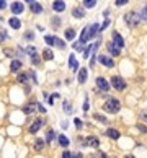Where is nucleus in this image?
I'll return each mask as SVG.
<instances>
[{"mask_svg": "<svg viewBox=\"0 0 147 158\" xmlns=\"http://www.w3.org/2000/svg\"><path fill=\"white\" fill-rule=\"evenodd\" d=\"M103 109L106 112H110V114H114V112H118L121 109V103L116 98H108V101H105L103 104Z\"/></svg>", "mask_w": 147, "mask_h": 158, "instance_id": "1", "label": "nucleus"}, {"mask_svg": "<svg viewBox=\"0 0 147 158\" xmlns=\"http://www.w3.org/2000/svg\"><path fill=\"white\" fill-rule=\"evenodd\" d=\"M124 21H126V25H128V26L134 28L136 25L141 23V16H139V13H136V12H129V13H126V15H124Z\"/></svg>", "mask_w": 147, "mask_h": 158, "instance_id": "2", "label": "nucleus"}, {"mask_svg": "<svg viewBox=\"0 0 147 158\" xmlns=\"http://www.w3.org/2000/svg\"><path fill=\"white\" fill-rule=\"evenodd\" d=\"M111 87H113L114 90H118V91H122V90L126 88L124 78H121V77H118V75H114V77L111 78Z\"/></svg>", "mask_w": 147, "mask_h": 158, "instance_id": "3", "label": "nucleus"}, {"mask_svg": "<svg viewBox=\"0 0 147 158\" xmlns=\"http://www.w3.org/2000/svg\"><path fill=\"white\" fill-rule=\"evenodd\" d=\"M97 87H98V90H101V91L110 90V83H108V80L105 77H98L97 78Z\"/></svg>", "mask_w": 147, "mask_h": 158, "instance_id": "4", "label": "nucleus"}, {"mask_svg": "<svg viewBox=\"0 0 147 158\" xmlns=\"http://www.w3.org/2000/svg\"><path fill=\"white\" fill-rule=\"evenodd\" d=\"M52 10H54L56 13L65 12V2L64 0H54V2H52Z\"/></svg>", "mask_w": 147, "mask_h": 158, "instance_id": "5", "label": "nucleus"}, {"mask_svg": "<svg viewBox=\"0 0 147 158\" xmlns=\"http://www.w3.org/2000/svg\"><path fill=\"white\" fill-rule=\"evenodd\" d=\"M43 126H44V121H43V119H36V121H33V124L30 126L28 132H30V134H36V132H38V130H39Z\"/></svg>", "mask_w": 147, "mask_h": 158, "instance_id": "6", "label": "nucleus"}, {"mask_svg": "<svg viewBox=\"0 0 147 158\" xmlns=\"http://www.w3.org/2000/svg\"><path fill=\"white\" fill-rule=\"evenodd\" d=\"M87 77H88V72H87V68H79V72H77V82H79L80 85H83L87 82Z\"/></svg>", "mask_w": 147, "mask_h": 158, "instance_id": "7", "label": "nucleus"}, {"mask_svg": "<svg viewBox=\"0 0 147 158\" xmlns=\"http://www.w3.org/2000/svg\"><path fill=\"white\" fill-rule=\"evenodd\" d=\"M10 10H12L13 15H20V13H23L24 7H23L22 2H13L12 5H10Z\"/></svg>", "mask_w": 147, "mask_h": 158, "instance_id": "8", "label": "nucleus"}, {"mask_svg": "<svg viewBox=\"0 0 147 158\" xmlns=\"http://www.w3.org/2000/svg\"><path fill=\"white\" fill-rule=\"evenodd\" d=\"M98 62H100L101 65H105V67H108V68H111L114 65V62H113V59H110L108 56H98Z\"/></svg>", "mask_w": 147, "mask_h": 158, "instance_id": "9", "label": "nucleus"}, {"mask_svg": "<svg viewBox=\"0 0 147 158\" xmlns=\"http://www.w3.org/2000/svg\"><path fill=\"white\" fill-rule=\"evenodd\" d=\"M85 143L88 147H92V148H98V147H100V140H98L95 135H88L85 139Z\"/></svg>", "mask_w": 147, "mask_h": 158, "instance_id": "10", "label": "nucleus"}, {"mask_svg": "<svg viewBox=\"0 0 147 158\" xmlns=\"http://www.w3.org/2000/svg\"><path fill=\"white\" fill-rule=\"evenodd\" d=\"M36 106H38V103H36V101H30V103H28V104L23 108V112H24L26 116L33 114V112L36 111Z\"/></svg>", "mask_w": 147, "mask_h": 158, "instance_id": "11", "label": "nucleus"}, {"mask_svg": "<svg viewBox=\"0 0 147 158\" xmlns=\"http://www.w3.org/2000/svg\"><path fill=\"white\" fill-rule=\"evenodd\" d=\"M113 44H114V46H118L120 49H121V47H124V39H122V36L118 31L113 33Z\"/></svg>", "mask_w": 147, "mask_h": 158, "instance_id": "12", "label": "nucleus"}, {"mask_svg": "<svg viewBox=\"0 0 147 158\" xmlns=\"http://www.w3.org/2000/svg\"><path fill=\"white\" fill-rule=\"evenodd\" d=\"M98 31H100V26L97 25V23H92V25H88V41L93 39V37L98 34Z\"/></svg>", "mask_w": 147, "mask_h": 158, "instance_id": "13", "label": "nucleus"}, {"mask_svg": "<svg viewBox=\"0 0 147 158\" xmlns=\"http://www.w3.org/2000/svg\"><path fill=\"white\" fill-rule=\"evenodd\" d=\"M22 67H23V62H22V60H18V59H13L12 64H10V70H12L13 73L20 72V70H22Z\"/></svg>", "mask_w": 147, "mask_h": 158, "instance_id": "14", "label": "nucleus"}, {"mask_svg": "<svg viewBox=\"0 0 147 158\" xmlns=\"http://www.w3.org/2000/svg\"><path fill=\"white\" fill-rule=\"evenodd\" d=\"M28 80H30V72H22V73H18V77H16V82L22 85H26Z\"/></svg>", "mask_w": 147, "mask_h": 158, "instance_id": "15", "label": "nucleus"}, {"mask_svg": "<svg viewBox=\"0 0 147 158\" xmlns=\"http://www.w3.org/2000/svg\"><path fill=\"white\" fill-rule=\"evenodd\" d=\"M56 139H57V134H56V130H54V129H49L48 134H46V143H48V145H51V143L54 142Z\"/></svg>", "mask_w": 147, "mask_h": 158, "instance_id": "16", "label": "nucleus"}, {"mask_svg": "<svg viewBox=\"0 0 147 158\" xmlns=\"http://www.w3.org/2000/svg\"><path fill=\"white\" fill-rule=\"evenodd\" d=\"M57 142L62 148H67V147L71 145V140H69L67 135H57Z\"/></svg>", "mask_w": 147, "mask_h": 158, "instance_id": "17", "label": "nucleus"}, {"mask_svg": "<svg viewBox=\"0 0 147 158\" xmlns=\"http://www.w3.org/2000/svg\"><path fill=\"white\" fill-rule=\"evenodd\" d=\"M106 47H108V51H110L111 56H120V54H121V49H120L118 46H114L113 43H108Z\"/></svg>", "mask_w": 147, "mask_h": 158, "instance_id": "18", "label": "nucleus"}, {"mask_svg": "<svg viewBox=\"0 0 147 158\" xmlns=\"http://www.w3.org/2000/svg\"><path fill=\"white\" fill-rule=\"evenodd\" d=\"M8 25H10V28H13V29H20V28H22V21H20L18 18H15V16H12V18L8 20Z\"/></svg>", "mask_w": 147, "mask_h": 158, "instance_id": "19", "label": "nucleus"}, {"mask_svg": "<svg viewBox=\"0 0 147 158\" xmlns=\"http://www.w3.org/2000/svg\"><path fill=\"white\" fill-rule=\"evenodd\" d=\"M69 67H71L74 72H79V62L75 60V56H74V54L69 56Z\"/></svg>", "mask_w": 147, "mask_h": 158, "instance_id": "20", "label": "nucleus"}, {"mask_svg": "<svg viewBox=\"0 0 147 158\" xmlns=\"http://www.w3.org/2000/svg\"><path fill=\"white\" fill-rule=\"evenodd\" d=\"M106 135L110 137V139H113V140H118L121 137V132H120V130H116V129H108L106 130Z\"/></svg>", "mask_w": 147, "mask_h": 158, "instance_id": "21", "label": "nucleus"}, {"mask_svg": "<svg viewBox=\"0 0 147 158\" xmlns=\"http://www.w3.org/2000/svg\"><path fill=\"white\" fill-rule=\"evenodd\" d=\"M72 16L74 18H83V16H85V12H83V8H80V7H75V8H72Z\"/></svg>", "mask_w": 147, "mask_h": 158, "instance_id": "22", "label": "nucleus"}, {"mask_svg": "<svg viewBox=\"0 0 147 158\" xmlns=\"http://www.w3.org/2000/svg\"><path fill=\"white\" fill-rule=\"evenodd\" d=\"M30 10L33 13H41V12H43V5L38 3V2H33V3H30Z\"/></svg>", "mask_w": 147, "mask_h": 158, "instance_id": "23", "label": "nucleus"}, {"mask_svg": "<svg viewBox=\"0 0 147 158\" xmlns=\"http://www.w3.org/2000/svg\"><path fill=\"white\" fill-rule=\"evenodd\" d=\"M75 29H74V28H67V29H65V31H64V37H65V39H67V41H72L74 39V37H75Z\"/></svg>", "mask_w": 147, "mask_h": 158, "instance_id": "24", "label": "nucleus"}, {"mask_svg": "<svg viewBox=\"0 0 147 158\" xmlns=\"http://www.w3.org/2000/svg\"><path fill=\"white\" fill-rule=\"evenodd\" d=\"M43 59L44 60H52L54 59V52H52L51 49H44L43 51Z\"/></svg>", "mask_w": 147, "mask_h": 158, "instance_id": "25", "label": "nucleus"}, {"mask_svg": "<svg viewBox=\"0 0 147 158\" xmlns=\"http://www.w3.org/2000/svg\"><path fill=\"white\" fill-rule=\"evenodd\" d=\"M44 143H46V142H44L43 139H36V140H34V150L41 152V150L44 148Z\"/></svg>", "mask_w": 147, "mask_h": 158, "instance_id": "26", "label": "nucleus"}, {"mask_svg": "<svg viewBox=\"0 0 147 158\" xmlns=\"http://www.w3.org/2000/svg\"><path fill=\"white\" fill-rule=\"evenodd\" d=\"M44 41H46V44L49 47H54V43H56V36H51V34H48V36H44Z\"/></svg>", "mask_w": 147, "mask_h": 158, "instance_id": "27", "label": "nucleus"}, {"mask_svg": "<svg viewBox=\"0 0 147 158\" xmlns=\"http://www.w3.org/2000/svg\"><path fill=\"white\" fill-rule=\"evenodd\" d=\"M54 46L57 47V49H65V41H62L61 37L56 36V43H54Z\"/></svg>", "mask_w": 147, "mask_h": 158, "instance_id": "28", "label": "nucleus"}, {"mask_svg": "<svg viewBox=\"0 0 147 158\" xmlns=\"http://www.w3.org/2000/svg\"><path fill=\"white\" fill-rule=\"evenodd\" d=\"M95 5H97V0H85V2H83V7H85V8H93Z\"/></svg>", "mask_w": 147, "mask_h": 158, "instance_id": "29", "label": "nucleus"}, {"mask_svg": "<svg viewBox=\"0 0 147 158\" xmlns=\"http://www.w3.org/2000/svg\"><path fill=\"white\" fill-rule=\"evenodd\" d=\"M26 54H28V56H34V54H38V51H36V47H34V46H28L26 47Z\"/></svg>", "mask_w": 147, "mask_h": 158, "instance_id": "30", "label": "nucleus"}, {"mask_svg": "<svg viewBox=\"0 0 147 158\" xmlns=\"http://www.w3.org/2000/svg\"><path fill=\"white\" fill-rule=\"evenodd\" d=\"M93 119H97L98 122H103V124H106V122H108V119L105 118V116H101V114H93Z\"/></svg>", "mask_w": 147, "mask_h": 158, "instance_id": "31", "label": "nucleus"}, {"mask_svg": "<svg viewBox=\"0 0 147 158\" xmlns=\"http://www.w3.org/2000/svg\"><path fill=\"white\" fill-rule=\"evenodd\" d=\"M72 47H74L75 51H82V49H83V43H82V41H75V43L72 44Z\"/></svg>", "mask_w": 147, "mask_h": 158, "instance_id": "32", "label": "nucleus"}, {"mask_svg": "<svg viewBox=\"0 0 147 158\" xmlns=\"http://www.w3.org/2000/svg\"><path fill=\"white\" fill-rule=\"evenodd\" d=\"M62 109H64L65 112H69V114L72 112V106L69 104V101H64V103H62Z\"/></svg>", "mask_w": 147, "mask_h": 158, "instance_id": "33", "label": "nucleus"}, {"mask_svg": "<svg viewBox=\"0 0 147 158\" xmlns=\"http://www.w3.org/2000/svg\"><path fill=\"white\" fill-rule=\"evenodd\" d=\"M31 62H33V65H39V64H41L39 54H34V56H31Z\"/></svg>", "mask_w": 147, "mask_h": 158, "instance_id": "34", "label": "nucleus"}, {"mask_svg": "<svg viewBox=\"0 0 147 158\" xmlns=\"http://www.w3.org/2000/svg\"><path fill=\"white\" fill-rule=\"evenodd\" d=\"M52 26H54V29H57L59 26H61V18H59V16H54V18H52Z\"/></svg>", "mask_w": 147, "mask_h": 158, "instance_id": "35", "label": "nucleus"}, {"mask_svg": "<svg viewBox=\"0 0 147 158\" xmlns=\"http://www.w3.org/2000/svg\"><path fill=\"white\" fill-rule=\"evenodd\" d=\"M93 47H95V44H93V46L85 47V51H83V57H85V59H88V56H90V51H93Z\"/></svg>", "mask_w": 147, "mask_h": 158, "instance_id": "36", "label": "nucleus"}, {"mask_svg": "<svg viewBox=\"0 0 147 158\" xmlns=\"http://www.w3.org/2000/svg\"><path fill=\"white\" fill-rule=\"evenodd\" d=\"M74 124H75L77 129H82V127H83V121H82V119H79V118H75V119H74Z\"/></svg>", "mask_w": 147, "mask_h": 158, "instance_id": "37", "label": "nucleus"}, {"mask_svg": "<svg viewBox=\"0 0 147 158\" xmlns=\"http://www.w3.org/2000/svg\"><path fill=\"white\" fill-rule=\"evenodd\" d=\"M61 158H72V152H71V150H67V148H64V152H62Z\"/></svg>", "mask_w": 147, "mask_h": 158, "instance_id": "38", "label": "nucleus"}, {"mask_svg": "<svg viewBox=\"0 0 147 158\" xmlns=\"http://www.w3.org/2000/svg\"><path fill=\"white\" fill-rule=\"evenodd\" d=\"M24 39L33 41V39H34V33H33V31H26V33H24Z\"/></svg>", "mask_w": 147, "mask_h": 158, "instance_id": "39", "label": "nucleus"}, {"mask_svg": "<svg viewBox=\"0 0 147 158\" xmlns=\"http://www.w3.org/2000/svg\"><path fill=\"white\" fill-rule=\"evenodd\" d=\"M136 127H137V130H139V132H142V134H147V127H146L144 124H137Z\"/></svg>", "mask_w": 147, "mask_h": 158, "instance_id": "40", "label": "nucleus"}, {"mask_svg": "<svg viewBox=\"0 0 147 158\" xmlns=\"http://www.w3.org/2000/svg\"><path fill=\"white\" fill-rule=\"evenodd\" d=\"M90 109V104H88V96H85V103H83V111H88Z\"/></svg>", "mask_w": 147, "mask_h": 158, "instance_id": "41", "label": "nucleus"}, {"mask_svg": "<svg viewBox=\"0 0 147 158\" xmlns=\"http://www.w3.org/2000/svg\"><path fill=\"white\" fill-rule=\"evenodd\" d=\"M36 111H39V112H43V114H44V112H46V109H44V106L41 104V103H38V106H36Z\"/></svg>", "mask_w": 147, "mask_h": 158, "instance_id": "42", "label": "nucleus"}, {"mask_svg": "<svg viewBox=\"0 0 147 158\" xmlns=\"http://www.w3.org/2000/svg\"><path fill=\"white\" fill-rule=\"evenodd\" d=\"M129 0H114V3H116L118 7H122V5H126V3H128Z\"/></svg>", "mask_w": 147, "mask_h": 158, "instance_id": "43", "label": "nucleus"}, {"mask_svg": "<svg viewBox=\"0 0 147 158\" xmlns=\"http://www.w3.org/2000/svg\"><path fill=\"white\" fill-rule=\"evenodd\" d=\"M110 23H111V21L106 18V20H105V21H103V25H101V28H100V29H101V31H103L105 28H108V26H110Z\"/></svg>", "mask_w": 147, "mask_h": 158, "instance_id": "44", "label": "nucleus"}, {"mask_svg": "<svg viewBox=\"0 0 147 158\" xmlns=\"http://www.w3.org/2000/svg\"><path fill=\"white\" fill-rule=\"evenodd\" d=\"M54 99H56V98H54V96L51 95V96H49V98H48V103H49V104L52 106V104H54Z\"/></svg>", "mask_w": 147, "mask_h": 158, "instance_id": "45", "label": "nucleus"}, {"mask_svg": "<svg viewBox=\"0 0 147 158\" xmlns=\"http://www.w3.org/2000/svg\"><path fill=\"white\" fill-rule=\"evenodd\" d=\"M5 7H7V2L5 0H0V10H3Z\"/></svg>", "mask_w": 147, "mask_h": 158, "instance_id": "46", "label": "nucleus"}, {"mask_svg": "<svg viewBox=\"0 0 147 158\" xmlns=\"http://www.w3.org/2000/svg\"><path fill=\"white\" fill-rule=\"evenodd\" d=\"M5 37H7V34H5V33H0V44H2L3 41H5Z\"/></svg>", "mask_w": 147, "mask_h": 158, "instance_id": "47", "label": "nucleus"}, {"mask_svg": "<svg viewBox=\"0 0 147 158\" xmlns=\"http://www.w3.org/2000/svg\"><path fill=\"white\" fill-rule=\"evenodd\" d=\"M72 158H83V155H82V153H72Z\"/></svg>", "mask_w": 147, "mask_h": 158, "instance_id": "48", "label": "nucleus"}, {"mask_svg": "<svg viewBox=\"0 0 147 158\" xmlns=\"http://www.w3.org/2000/svg\"><path fill=\"white\" fill-rule=\"evenodd\" d=\"M61 127H62V129H67V127H69V122H67V121L61 122Z\"/></svg>", "mask_w": 147, "mask_h": 158, "instance_id": "49", "label": "nucleus"}, {"mask_svg": "<svg viewBox=\"0 0 147 158\" xmlns=\"http://www.w3.org/2000/svg\"><path fill=\"white\" fill-rule=\"evenodd\" d=\"M98 155H100V158H108L106 153H103V152H98Z\"/></svg>", "mask_w": 147, "mask_h": 158, "instance_id": "50", "label": "nucleus"}, {"mask_svg": "<svg viewBox=\"0 0 147 158\" xmlns=\"http://www.w3.org/2000/svg\"><path fill=\"white\" fill-rule=\"evenodd\" d=\"M141 119H146L147 121V112H141Z\"/></svg>", "mask_w": 147, "mask_h": 158, "instance_id": "51", "label": "nucleus"}, {"mask_svg": "<svg viewBox=\"0 0 147 158\" xmlns=\"http://www.w3.org/2000/svg\"><path fill=\"white\" fill-rule=\"evenodd\" d=\"M146 15V18H147V7H146V10H144V13H142V16Z\"/></svg>", "mask_w": 147, "mask_h": 158, "instance_id": "52", "label": "nucleus"}, {"mask_svg": "<svg viewBox=\"0 0 147 158\" xmlns=\"http://www.w3.org/2000/svg\"><path fill=\"white\" fill-rule=\"evenodd\" d=\"M24 2H26V3H33L34 0H24Z\"/></svg>", "mask_w": 147, "mask_h": 158, "instance_id": "53", "label": "nucleus"}, {"mask_svg": "<svg viewBox=\"0 0 147 158\" xmlns=\"http://www.w3.org/2000/svg\"><path fill=\"white\" fill-rule=\"evenodd\" d=\"M124 158H136V157H132V155H126Z\"/></svg>", "mask_w": 147, "mask_h": 158, "instance_id": "54", "label": "nucleus"}]
</instances>
